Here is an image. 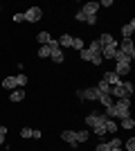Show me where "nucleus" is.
Masks as SVG:
<instances>
[{
	"mask_svg": "<svg viewBox=\"0 0 135 151\" xmlns=\"http://www.w3.org/2000/svg\"><path fill=\"white\" fill-rule=\"evenodd\" d=\"M47 47H50V59L54 63H63L65 61V57H63V52H61V47H59V43L52 38L50 43H47Z\"/></svg>",
	"mask_w": 135,
	"mask_h": 151,
	"instance_id": "nucleus-3",
	"label": "nucleus"
},
{
	"mask_svg": "<svg viewBox=\"0 0 135 151\" xmlns=\"http://www.w3.org/2000/svg\"><path fill=\"white\" fill-rule=\"evenodd\" d=\"M81 12H84L86 16H97V12H99V2H86Z\"/></svg>",
	"mask_w": 135,
	"mask_h": 151,
	"instance_id": "nucleus-10",
	"label": "nucleus"
},
{
	"mask_svg": "<svg viewBox=\"0 0 135 151\" xmlns=\"http://www.w3.org/2000/svg\"><path fill=\"white\" fill-rule=\"evenodd\" d=\"M104 129H106V133H115L117 131L115 120H106V122H104Z\"/></svg>",
	"mask_w": 135,
	"mask_h": 151,
	"instance_id": "nucleus-21",
	"label": "nucleus"
},
{
	"mask_svg": "<svg viewBox=\"0 0 135 151\" xmlns=\"http://www.w3.org/2000/svg\"><path fill=\"white\" fill-rule=\"evenodd\" d=\"M97 41L101 43V47H104V45H110V43H115V38H113V34H108V32H104V34H101L99 38H97Z\"/></svg>",
	"mask_w": 135,
	"mask_h": 151,
	"instance_id": "nucleus-15",
	"label": "nucleus"
},
{
	"mask_svg": "<svg viewBox=\"0 0 135 151\" xmlns=\"http://www.w3.org/2000/svg\"><path fill=\"white\" fill-rule=\"evenodd\" d=\"M36 41H39L41 45H47V43L52 41V36L47 34V32H39V34H36Z\"/></svg>",
	"mask_w": 135,
	"mask_h": 151,
	"instance_id": "nucleus-19",
	"label": "nucleus"
},
{
	"mask_svg": "<svg viewBox=\"0 0 135 151\" xmlns=\"http://www.w3.org/2000/svg\"><path fill=\"white\" fill-rule=\"evenodd\" d=\"M5 135H7V126L0 124V145H5Z\"/></svg>",
	"mask_w": 135,
	"mask_h": 151,
	"instance_id": "nucleus-32",
	"label": "nucleus"
},
{
	"mask_svg": "<svg viewBox=\"0 0 135 151\" xmlns=\"http://www.w3.org/2000/svg\"><path fill=\"white\" fill-rule=\"evenodd\" d=\"M41 135H43V133H41V131H36V129H34V131H32V138H36V140H41Z\"/></svg>",
	"mask_w": 135,
	"mask_h": 151,
	"instance_id": "nucleus-41",
	"label": "nucleus"
},
{
	"mask_svg": "<svg viewBox=\"0 0 135 151\" xmlns=\"http://www.w3.org/2000/svg\"><path fill=\"white\" fill-rule=\"evenodd\" d=\"M74 18H77V20H84V23H86V14L81 12V9H79V12L74 14Z\"/></svg>",
	"mask_w": 135,
	"mask_h": 151,
	"instance_id": "nucleus-38",
	"label": "nucleus"
},
{
	"mask_svg": "<svg viewBox=\"0 0 135 151\" xmlns=\"http://www.w3.org/2000/svg\"><path fill=\"white\" fill-rule=\"evenodd\" d=\"M9 99L11 101H23L25 99V88H14L11 93H9Z\"/></svg>",
	"mask_w": 135,
	"mask_h": 151,
	"instance_id": "nucleus-12",
	"label": "nucleus"
},
{
	"mask_svg": "<svg viewBox=\"0 0 135 151\" xmlns=\"http://www.w3.org/2000/svg\"><path fill=\"white\" fill-rule=\"evenodd\" d=\"M25 83H27L25 75H16V86H18V88H25Z\"/></svg>",
	"mask_w": 135,
	"mask_h": 151,
	"instance_id": "nucleus-28",
	"label": "nucleus"
},
{
	"mask_svg": "<svg viewBox=\"0 0 135 151\" xmlns=\"http://www.w3.org/2000/svg\"><path fill=\"white\" fill-rule=\"evenodd\" d=\"M79 57H81V61H90V57H92V52H90L88 47H86V50H81V52H79Z\"/></svg>",
	"mask_w": 135,
	"mask_h": 151,
	"instance_id": "nucleus-29",
	"label": "nucleus"
},
{
	"mask_svg": "<svg viewBox=\"0 0 135 151\" xmlns=\"http://www.w3.org/2000/svg\"><path fill=\"white\" fill-rule=\"evenodd\" d=\"M110 151H124V149H122V147H115V149H110Z\"/></svg>",
	"mask_w": 135,
	"mask_h": 151,
	"instance_id": "nucleus-42",
	"label": "nucleus"
},
{
	"mask_svg": "<svg viewBox=\"0 0 135 151\" xmlns=\"http://www.w3.org/2000/svg\"><path fill=\"white\" fill-rule=\"evenodd\" d=\"M106 120H108V115H106V113H97V111H95V113H88V115H86V124L92 126V129H95V126H101Z\"/></svg>",
	"mask_w": 135,
	"mask_h": 151,
	"instance_id": "nucleus-4",
	"label": "nucleus"
},
{
	"mask_svg": "<svg viewBox=\"0 0 135 151\" xmlns=\"http://www.w3.org/2000/svg\"><path fill=\"white\" fill-rule=\"evenodd\" d=\"M117 77H124L131 72V63H115V70H113Z\"/></svg>",
	"mask_w": 135,
	"mask_h": 151,
	"instance_id": "nucleus-11",
	"label": "nucleus"
},
{
	"mask_svg": "<svg viewBox=\"0 0 135 151\" xmlns=\"http://www.w3.org/2000/svg\"><path fill=\"white\" fill-rule=\"evenodd\" d=\"M106 115H108V120H113V117H119V120L131 117V97H119L110 108H106Z\"/></svg>",
	"mask_w": 135,
	"mask_h": 151,
	"instance_id": "nucleus-1",
	"label": "nucleus"
},
{
	"mask_svg": "<svg viewBox=\"0 0 135 151\" xmlns=\"http://www.w3.org/2000/svg\"><path fill=\"white\" fill-rule=\"evenodd\" d=\"M88 138H90V131H77V145L88 142Z\"/></svg>",
	"mask_w": 135,
	"mask_h": 151,
	"instance_id": "nucleus-22",
	"label": "nucleus"
},
{
	"mask_svg": "<svg viewBox=\"0 0 135 151\" xmlns=\"http://www.w3.org/2000/svg\"><path fill=\"white\" fill-rule=\"evenodd\" d=\"M23 20H25V18H23V14H14V23H23Z\"/></svg>",
	"mask_w": 135,
	"mask_h": 151,
	"instance_id": "nucleus-39",
	"label": "nucleus"
},
{
	"mask_svg": "<svg viewBox=\"0 0 135 151\" xmlns=\"http://www.w3.org/2000/svg\"><path fill=\"white\" fill-rule=\"evenodd\" d=\"M133 32H135V20H131V23H126V25L122 27V36L131 38V36H133Z\"/></svg>",
	"mask_w": 135,
	"mask_h": 151,
	"instance_id": "nucleus-13",
	"label": "nucleus"
},
{
	"mask_svg": "<svg viewBox=\"0 0 135 151\" xmlns=\"http://www.w3.org/2000/svg\"><path fill=\"white\" fill-rule=\"evenodd\" d=\"M61 140L72 145V147H77V131H63L61 133Z\"/></svg>",
	"mask_w": 135,
	"mask_h": 151,
	"instance_id": "nucleus-9",
	"label": "nucleus"
},
{
	"mask_svg": "<svg viewBox=\"0 0 135 151\" xmlns=\"http://www.w3.org/2000/svg\"><path fill=\"white\" fill-rule=\"evenodd\" d=\"M95 151H110V145H108V142H101V145L97 147Z\"/></svg>",
	"mask_w": 135,
	"mask_h": 151,
	"instance_id": "nucleus-35",
	"label": "nucleus"
},
{
	"mask_svg": "<svg viewBox=\"0 0 135 151\" xmlns=\"http://www.w3.org/2000/svg\"><path fill=\"white\" fill-rule=\"evenodd\" d=\"M95 88L99 90V93H101V95H110V88H113V86H108V83L104 81V79H99V83H97Z\"/></svg>",
	"mask_w": 135,
	"mask_h": 151,
	"instance_id": "nucleus-18",
	"label": "nucleus"
},
{
	"mask_svg": "<svg viewBox=\"0 0 135 151\" xmlns=\"http://www.w3.org/2000/svg\"><path fill=\"white\" fill-rule=\"evenodd\" d=\"M122 88H124V93L131 97V95H133V90H135V86H133L131 81H122Z\"/></svg>",
	"mask_w": 135,
	"mask_h": 151,
	"instance_id": "nucleus-24",
	"label": "nucleus"
},
{
	"mask_svg": "<svg viewBox=\"0 0 135 151\" xmlns=\"http://www.w3.org/2000/svg\"><path fill=\"white\" fill-rule=\"evenodd\" d=\"M108 145H110V149H115V147H122V140H119V138H113Z\"/></svg>",
	"mask_w": 135,
	"mask_h": 151,
	"instance_id": "nucleus-34",
	"label": "nucleus"
},
{
	"mask_svg": "<svg viewBox=\"0 0 135 151\" xmlns=\"http://www.w3.org/2000/svg\"><path fill=\"white\" fill-rule=\"evenodd\" d=\"M77 97H81V99H92V101H99L104 97L99 90L92 86V88H84V90H77Z\"/></svg>",
	"mask_w": 135,
	"mask_h": 151,
	"instance_id": "nucleus-5",
	"label": "nucleus"
},
{
	"mask_svg": "<svg viewBox=\"0 0 135 151\" xmlns=\"http://www.w3.org/2000/svg\"><path fill=\"white\" fill-rule=\"evenodd\" d=\"M99 101H101V104H104V108H110V106H113V104H115L110 95H104V97H101V99H99Z\"/></svg>",
	"mask_w": 135,
	"mask_h": 151,
	"instance_id": "nucleus-25",
	"label": "nucleus"
},
{
	"mask_svg": "<svg viewBox=\"0 0 135 151\" xmlns=\"http://www.w3.org/2000/svg\"><path fill=\"white\" fill-rule=\"evenodd\" d=\"M39 57L41 59H50V47H47V45H41L39 47Z\"/></svg>",
	"mask_w": 135,
	"mask_h": 151,
	"instance_id": "nucleus-26",
	"label": "nucleus"
},
{
	"mask_svg": "<svg viewBox=\"0 0 135 151\" xmlns=\"http://www.w3.org/2000/svg\"><path fill=\"white\" fill-rule=\"evenodd\" d=\"M41 16H43V9H41V7H29V9L23 14V18H25L27 23H39Z\"/></svg>",
	"mask_w": 135,
	"mask_h": 151,
	"instance_id": "nucleus-6",
	"label": "nucleus"
},
{
	"mask_svg": "<svg viewBox=\"0 0 135 151\" xmlns=\"http://www.w3.org/2000/svg\"><path fill=\"white\" fill-rule=\"evenodd\" d=\"M90 63H95V65H101V63H104L101 54H92V57H90Z\"/></svg>",
	"mask_w": 135,
	"mask_h": 151,
	"instance_id": "nucleus-31",
	"label": "nucleus"
},
{
	"mask_svg": "<svg viewBox=\"0 0 135 151\" xmlns=\"http://www.w3.org/2000/svg\"><path fill=\"white\" fill-rule=\"evenodd\" d=\"M2 88L9 90V93H11L14 88H18V86H16V77H5V79H2Z\"/></svg>",
	"mask_w": 135,
	"mask_h": 151,
	"instance_id": "nucleus-14",
	"label": "nucleus"
},
{
	"mask_svg": "<svg viewBox=\"0 0 135 151\" xmlns=\"http://www.w3.org/2000/svg\"><path fill=\"white\" fill-rule=\"evenodd\" d=\"M72 47L81 52V50H86V43H84V41H81L79 36H72Z\"/></svg>",
	"mask_w": 135,
	"mask_h": 151,
	"instance_id": "nucleus-20",
	"label": "nucleus"
},
{
	"mask_svg": "<svg viewBox=\"0 0 135 151\" xmlns=\"http://www.w3.org/2000/svg\"><path fill=\"white\" fill-rule=\"evenodd\" d=\"M133 126H135L133 117H124V120H122V129H133Z\"/></svg>",
	"mask_w": 135,
	"mask_h": 151,
	"instance_id": "nucleus-27",
	"label": "nucleus"
},
{
	"mask_svg": "<svg viewBox=\"0 0 135 151\" xmlns=\"http://www.w3.org/2000/svg\"><path fill=\"white\" fill-rule=\"evenodd\" d=\"M117 50L124 52L131 61L135 59V43H133V38H122V43H117Z\"/></svg>",
	"mask_w": 135,
	"mask_h": 151,
	"instance_id": "nucleus-2",
	"label": "nucleus"
},
{
	"mask_svg": "<svg viewBox=\"0 0 135 151\" xmlns=\"http://www.w3.org/2000/svg\"><path fill=\"white\" fill-rule=\"evenodd\" d=\"M32 131H34V129H29V126H23V129H20V138H32Z\"/></svg>",
	"mask_w": 135,
	"mask_h": 151,
	"instance_id": "nucleus-30",
	"label": "nucleus"
},
{
	"mask_svg": "<svg viewBox=\"0 0 135 151\" xmlns=\"http://www.w3.org/2000/svg\"><path fill=\"white\" fill-rule=\"evenodd\" d=\"M115 52H117V41H115V43H110V45H104V47H101V59H104V61H113Z\"/></svg>",
	"mask_w": 135,
	"mask_h": 151,
	"instance_id": "nucleus-7",
	"label": "nucleus"
},
{
	"mask_svg": "<svg viewBox=\"0 0 135 151\" xmlns=\"http://www.w3.org/2000/svg\"><path fill=\"white\" fill-rule=\"evenodd\" d=\"M99 7H113V0H101V2H99Z\"/></svg>",
	"mask_w": 135,
	"mask_h": 151,
	"instance_id": "nucleus-40",
	"label": "nucleus"
},
{
	"mask_svg": "<svg viewBox=\"0 0 135 151\" xmlns=\"http://www.w3.org/2000/svg\"><path fill=\"white\" fill-rule=\"evenodd\" d=\"M110 97H117V99H119V97H129V95L124 93L122 83H119V86H113V88H110Z\"/></svg>",
	"mask_w": 135,
	"mask_h": 151,
	"instance_id": "nucleus-16",
	"label": "nucleus"
},
{
	"mask_svg": "<svg viewBox=\"0 0 135 151\" xmlns=\"http://www.w3.org/2000/svg\"><path fill=\"white\" fill-rule=\"evenodd\" d=\"M88 50L92 52V54H101V43H99V41H92V43L88 45Z\"/></svg>",
	"mask_w": 135,
	"mask_h": 151,
	"instance_id": "nucleus-23",
	"label": "nucleus"
},
{
	"mask_svg": "<svg viewBox=\"0 0 135 151\" xmlns=\"http://www.w3.org/2000/svg\"><path fill=\"white\" fill-rule=\"evenodd\" d=\"M95 135H106V129H104V124H101V126H95Z\"/></svg>",
	"mask_w": 135,
	"mask_h": 151,
	"instance_id": "nucleus-36",
	"label": "nucleus"
},
{
	"mask_svg": "<svg viewBox=\"0 0 135 151\" xmlns=\"http://www.w3.org/2000/svg\"><path fill=\"white\" fill-rule=\"evenodd\" d=\"M0 12H2V5H0Z\"/></svg>",
	"mask_w": 135,
	"mask_h": 151,
	"instance_id": "nucleus-43",
	"label": "nucleus"
},
{
	"mask_svg": "<svg viewBox=\"0 0 135 151\" xmlns=\"http://www.w3.org/2000/svg\"><path fill=\"white\" fill-rule=\"evenodd\" d=\"M56 43H59V47H72V36H70V34H63Z\"/></svg>",
	"mask_w": 135,
	"mask_h": 151,
	"instance_id": "nucleus-17",
	"label": "nucleus"
},
{
	"mask_svg": "<svg viewBox=\"0 0 135 151\" xmlns=\"http://www.w3.org/2000/svg\"><path fill=\"white\" fill-rule=\"evenodd\" d=\"M86 23L88 25H97V16H86Z\"/></svg>",
	"mask_w": 135,
	"mask_h": 151,
	"instance_id": "nucleus-37",
	"label": "nucleus"
},
{
	"mask_svg": "<svg viewBox=\"0 0 135 151\" xmlns=\"http://www.w3.org/2000/svg\"><path fill=\"white\" fill-rule=\"evenodd\" d=\"M126 151H135V138L126 140Z\"/></svg>",
	"mask_w": 135,
	"mask_h": 151,
	"instance_id": "nucleus-33",
	"label": "nucleus"
},
{
	"mask_svg": "<svg viewBox=\"0 0 135 151\" xmlns=\"http://www.w3.org/2000/svg\"><path fill=\"white\" fill-rule=\"evenodd\" d=\"M104 81L108 83V86H119V83H122V77H117L115 72H113V70H108V72H104V77H101Z\"/></svg>",
	"mask_w": 135,
	"mask_h": 151,
	"instance_id": "nucleus-8",
	"label": "nucleus"
}]
</instances>
